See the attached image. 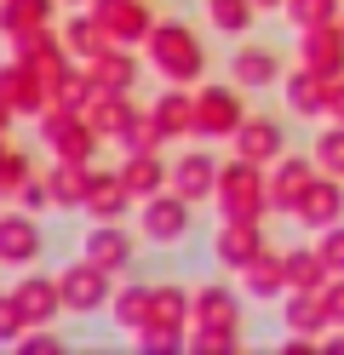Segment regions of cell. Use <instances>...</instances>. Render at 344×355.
I'll return each instance as SVG.
<instances>
[{
    "mask_svg": "<svg viewBox=\"0 0 344 355\" xmlns=\"http://www.w3.org/2000/svg\"><path fill=\"white\" fill-rule=\"evenodd\" d=\"M144 58L167 86H190L206 75V46L183 17H155V29L144 35Z\"/></svg>",
    "mask_w": 344,
    "mask_h": 355,
    "instance_id": "6da1fadb",
    "label": "cell"
},
{
    "mask_svg": "<svg viewBox=\"0 0 344 355\" xmlns=\"http://www.w3.org/2000/svg\"><path fill=\"white\" fill-rule=\"evenodd\" d=\"M218 212L224 218H264L270 212V178H264V166H252V161H229L224 172H218Z\"/></svg>",
    "mask_w": 344,
    "mask_h": 355,
    "instance_id": "7a4b0ae2",
    "label": "cell"
},
{
    "mask_svg": "<svg viewBox=\"0 0 344 355\" xmlns=\"http://www.w3.org/2000/svg\"><path fill=\"white\" fill-rule=\"evenodd\" d=\"M138 230H144L149 247H178L183 235H195V201H183L178 189H155V195H144Z\"/></svg>",
    "mask_w": 344,
    "mask_h": 355,
    "instance_id": "3957f363",
    "label": "cell"
},
{
    "mask_svg": "<svg viewBox=\"0 0 344 355\" xmlns=\"http://www.w3.org/2000/svg\"><path fill=\"white\" fill-rule=\"evenodd\" d=\"M40 144L58 155V161H92V149H98V132L86 126L81 109H40Z\"/></svg>",
    "mask_w": 344,
    "mask_h": 355,
    "instance_id": "277c9868",
    "label": "cell"
},
{
    "mask_svg": "<svg viewBox=\"0 0 344 355\" xmlns=\"http://www.w3.org/2000/svg\"><path fill=\"white\" fill-rule=\"evenodd\" d=\"M58 286H63V309H75V315H98V309H109V298H115V275L98 270L92 258H75L58 275Z\"/></svg>",
    "mask_w": 344,
    "mask_h": 355,
    "instance_id": "5b68a950",
    "label": "cell"
},
{
    "mask_svg": "<svg viewBox=\"0 0 344 355\" xmlns=\"http://www.w3.org/2000/svg\"><path fill=\"white\" fill-rule=\"evenodd\" d=\"M46 258V230H40V218L29 207H17V212H0V263H17V270H35V263Z\"/></svg>",
    "mask_w": 344,
    "mask_h": 355,
    "instance_id": "8992f818",
    "label": "cell"
},
{
    "mask_svg": "<svg viewBox=\"0 0 344 355\" xmlns=\"http://www.w3.org/2000/svg\"><path fill=\"white\" fill-rule=\"evenodd\" d=\"M247 121L236 80L229 86H201L195 92V138H236V126Z\"/></svg>",
    "mask_w": 344,
    "mask_h": 355,
    "instance_id": "52a82bcc",
    "label": "cell"
},
{
    "mask_svg": "<svg viewBox=\"0 0 344 355\" xmlns=\"http://www.w3.org/2000/svg\"><path fill=\"white\" fill-rule=\"evenodd\" d=\"M264 252V230H259V218H224V230L213 235V258H218V270H247L252 258Z\"/></svg>",
    "mask_w": 344,
    "mask_h": 355,
    "instance_id": "ba28073f",
    "label": "cell"
},
{
    "mask_svg": "<svg viewBox=\"0 0 344 355\" xmlns=\"http://www.w3.org/2000/svg\"><path fill=\"white\" fill-rule=\"evenodd\" d=\"M81 258H92L98 270H109L115 281H121L132 270V258H138V241L121 230V224H92L86 241H81Z\"/></svg>",
    "mask_w": 344,
    "mask_h": 355,
    "instance_id": "9c48e42d",
    "label": "cell"
},
{
    "mask_svg": "<svg viewBox=\"0 0 344 355\" xmlns=\"http://www.w3.org/2000/svg\"><path fill=\"white\" fill-rule=\"evenodd\" d=\"M190 327H229V332H241V286L206 281L201 293H190Z\"/></svg>",
    "mask_w": 344,
    "mask_h": 355,
    "instance_id": "30bf717a",
    "label": "cell"
},
{
    "mask_svg": "<svg viewBox=\"0 0 344 355\" xmlns=\"http://www.w3.org/2000/svg\"><path fill=\"white\" fill-rule=\"evenodd\" d=\"M236 155L252 166H275V155H287V126L275 115H247L236 126Z\"/></svg>",
    "mask_w": 344,
    "mask_h": 355,
    "instance_id": "8fae6325",
    "label": "cell"
},
{
    "mask_svg": "<svg viewBox=\"0 0 344 355\" xmlns=\"http://www.w3.org/2000/svg\"><path fill=\"white\" fill-rule=\"evenodd\" d=\"M218 161H213V155H206V149H183L178 155V161H172V178H167V189H178L183 195V201H213V195H218Z\"/></svg>",
    "mask_w": 344,
    "mask_h": 355,
    "instance_id": "7c38bea8",
    "label": "cell"
},
{
    "mask_svg": "<svg viewBox=\"0 0 344 355\" xmlns=\"http://www.w3.org/2000/svg\"><path fill=\"white\" fill-rule=\"evenodd\" d=\"M321 178V161L316 155H275V172H270V207L275 212H293V201L304 195Z\"/></svg>",
    "mask_w": 344,
    "mask_h": 355,
    "instance_id": "4fadbf2b",
    "label": "cell"
},
{
    "mask_svg": "<svg viewBox=\"0 0 344 355\" xmlns=\"http://www.w3.org/2000/svg\"><path fill=\"white\" fill-rule=\"evenodd\" d=\"M12 298H17V309H23V321L29 327H52L58 315H63V286H58V275H23L17 286H12Z\"/></svg>",
    "mask_w": 344,
    "mask_h": 355,
    "instance_id": "5bb4252c",
    "label": "cell"
},
{
    "mask_svg": "<svg viewBox=\"0 0 344 355\" xmlns=\"http://www.w3.org/2000/svg\"><path fill=\"white\" fill-rule=\"evenodd\" d=\"M92 17L109 40H144L155 29V12L144 0H92Z\"/></svg>",
    "mask_w": 344,
    "mask_h": 355,
    "instance_id": "9a60e30c",
    "label": "cell"
},
{
    "mask_svg": "<svg viewBox=\"0 0 344 355\" xmlns=\"http://www.w3.org/2000/svg\"><path fill=\"white\" fill-rule=\"evenodd\" d=\"M46 98H52V92H46V80L29 69V63H17V58L0 63V103H6L12 115H40Z\"/></svg>",
    "mask_w": 344,
    "mask_h": 355,
    "instance_id": "2e32d148",
    "label": "cell"
},
{
    "mask_svg": "<svg viewBox=\"0 0 344 355\" xmlns=\"http://www.w3.org/2000/svg\"><path fill=\"white\" fill-rule=\"evenodd\" d=\"M338 212H344V189H338L333 172H321L316 184L293 201V218H298L304 230H327V224H338Z\"/></svg>",
    "mask_w": 344,
    "mask_h": 355,
    "instance_id": "e0dca14e",
    "label": "cell"
},
{
    "mask_svg": "<svg viewBox=\"0 0 344 355\" xmlns=\"http://www.w3.org/2000/svg\"><path fill=\"white\" fill-rule=\"evenodd\" d=\"M304 69H316L321 80H344V29L338 24L304 29Z\"/></svg>",
    "mask_w": 344,
    "mask_h": 355,
    "instance_id": "ac0fdd59",
    "label": "cell"
},
{
    "mask_svg": "<svg viewBox=\"0 0 344 355\" xmlns=\"http://www.w3.org/2000/svg\"><path fill=\"white\" fill-rule=\"evenodd\" d=\"M241 293L259 298V304L281 298V293H287V252H270V247H264V252L241 270Z\"/></svg>",
    "mask_w": 344,
    "mask_h": 355,
    "instance_id": "d6986e66",
    "label": "cell"
},
{
    "mask_svg": "<svg viewBox=\"0 0 344 355\" xmlns=\"http://www.w3.org/2000/svg\"><path fill=\"white\" fill-rule=\"evenodd\" d=\"M281 52L275 46H241L236 58H229V80L236 86H247V92H259V86H270V80H281Z\"/></svg>",
    "mask_w": 344,
    "mask_h": 355,
    "instance_id": "ffe728a7",
    "label": "cell"
},
{
    "mask_svg": "<svg viewBox=\"0 0 344 355\" xmlns=\"http://www.w3.org/2000/svg\"><path fill=\"white\" fill-rule=\"evenodd\" d=\"M92 178H98V172H86V161H58L52 172H46L52 207H63V212H81V207H86V195H92Z\"/></svg>",
    "mask_w": 344,
    "mask_h": 355,
    "instance_id": "44dd1931",
    "label": "cell"
},
{
    "mask_svg": "<svg viewBox=\"0 0 344 355\" xmlns=\"http://www.w3.org/2000/svg\"><path fill=\"white\" fill-rule=\"evenodd\" d=\"M327 92H333V80H321L316 69L287 75V115H293V121H316V115H327Z\"/></svg>",
    "mask_w": 344,
    "mask_h": 355,
    "instance_id": "7402d4cb",
    "label": "cell"
},
{
    "mask_svg": "<svg viewBox=\"0 0 344 355\" xmlns=\"http://www.w3.org/2000/svg\"><path fill=\"white\" fill-rule=\"evenodd\" d=\"M126 207H132V189L121 184V172H109V178L98 172V178H92V195H86V207H81V212H92L98 224H121Z\"/></svg>",
    "mask_w": 344,
    "mask_h": 355,
    "instance_id": "603a6c76",
    "label": "cell"
},
{
    "mask_svg": "<svg viewBox=\"0 0 344 355\" xmlns=\"http://www.w3.org/2000/svg\"><path fill=\"white\" fill-rule=\"evenodd\" d=\"M172 178V166L161 161V149H132V161L121 166V184L132 189V201H144V195H155L161 184Z\"/></svg>",
    "mask_w": 344,
    "mask_h": 355,
    "instance_id": "cb8c5ba5",
    "label": "cell"
},
{
    "mask_svg": "<svg viewBox=\"0 0 344 355\" xmlns=\"http://www.w3.org/2000/svg\"><path fill=\"white\" fill-rule=\"evenodd\" d=\"M86 75H92V92H132V80H138V63L126 52H98V58H86Z\"/></svg>",
    "mask_w": 344,
    "mask_h": 355,
    "instance_id": "d4e9b609",
    "label": "cell"
},
{
    "mask_svg": "<svg viewBox=\"0 0 344 355\" xmlns=\"http://www.w3.org/2000/svg\"><path fill=\"white\" fill-rule=\"evenodd\" d=\"M149 298H155V281H132V286H121V293L109 298V309H115V327L138 338V332L149 327Z\"/></svg>",
    "mask_w": 344,
    "mask_h": 355,
    "instance_id": "484cf974",
    "label": "cell"
},
{
    "mask_svg": "<svg viewBox=\"0 0 344 355\" xmlns=\"http://www.w3.org/2000/svg\"><path fill=\"white\" fill-rule=\"evenodd\" d=\"M52 6L58 0H0V35L17 40V35H35L52 24Z\"/></svg>",
    "mask_w": 344,
    "mask_h": 355,
    "instance_id": "4316f807",
    "label": "cell"
},
{
    "mask_svg": "<svg viewBox=\"0 0 344 355\" xmlns=\"http://www.w3.org/2000/svg\"><path fill=\"white\" fill-rule=\"evenodd\" d=\"M149 327H172V332H183V327H190V293H183V286H172V281H155Z\"/></svg>",
    "mask_w": 344,
    "mask_h": 355,
    "instance_id": "83f0119b",
    "label": "cell"
},
{
    "mask_svg": "<svg viewBox=\"0 0 344 355\" xmlns=\"http://www.w3.org/2000/svg\"><path fill=\"white\" fill-rule=\"evenodd\" d=\"M259 17V0H206V24L224 35H247Z\"/></svg>",
    "mask_w": 344,
    "mask_h": 355,
    "instance_id": "f1b7e54d",
    "label": "cell"
},
{
    "mask_svg": "<svg viewBox=\"0 0 344 355\" xmlns=\"http://www.w3.org/2000/svg\"><path fill=\"white\" fill-rule=\"evenodd\" d=\"M333 270L321 263V252L316 247H298V252H287V286H298V293H321V281H327Z\"/></svg>",
    "mask_w": 344,
    "mask_h": 355,
    "instance_id": "f546056e",
    "label": "cell"
},
{
    "mask_svg": "<svg viewBox=\"0 0 344 355\" xmlns=\"http://www.w3.org/2000/svg\"><path fill=\"white\" fill-rule=\"evenodd\" d=\"M316 161H321V172H333V178H344V121L338 126H321L316 132Z\"/></svg>",
    "mask_w": 344,
    "mask_h": 355,
    "instance_id": "4dcf8cb0",
    "label": "cell"
},
{
    "mask_svg": "<svg viewBox=\"0 0 344 355\" xmlns=\"http://www.w3.org/2000/svg\"><path fill=\"white\" fill-rule=\"evenodd\" d=\"M29 178H35L29 155H23V149H0V195H17Z\"/></svg>",
    "mask_w": 344,
    "mask_h": 355,
    "instance_id": "1f68e13d",
    "label": "cell"
},
{
    "mask_svg": "<svg viewBox=\"0 0 344 355\" xmlns=\"http://www.w3.org/2000/svg\"><path fill=\"white\" fill-rule=\"evenodd\" d=\"M23 332H29V321H23V309L12 293H0V349H17Z\"/></svg>",
    "mask_w": 344,
    "mask_h": 355,
    "instance_id": "d6a6232c",
    "label": "cell"
},
{
    "mask_svg": "<svg viewBox=\"0 0 344 355\" xmlns=\"http://www.w3.org/2000/svg\"><path fill=\"white\" fill-rule=\"evenodd\" d=\"M287 24H298V29L333 24V0H287Z\"/></svg>",
    "mask_w": 344,
    "mask_h": 355,
    "instance_id": "836d02e7",
    "label": "cell"
},
{
    "mask_svg": "<svg viewBox=\"0 0 344 355\" xmlns=\"http://www.w3.org/2000/svg\"><path fill=\"white\" fill-rule=\"evenodd\" d=\"M316 252H321V263H327L333 275H344V224H327L316 235Z\"/></svg>",
    "mask_w": 344,
    "mask_h": 355,
    "instance_id": "e575fe53",
    "label": "cell"
},
{
    "mask_svg": "<svg viewBox=\"0 0 344 355\" xmlns=\"http://www.w3.org/2000/svg\"><path fill=\"white\" fill-rule=\"evenodd\" d=\"M321 309H327V327H344V275L321 281Z\"/></svg>",
    "mask_w": 344,
    "mask_h": 355,
    "instance_id": "d590c367",
    "label": "cell"
},
{
    "mask_svg": "<svg viewBox=\"0 0 344 355\" xmlns=\"http://www.w3.org/2000/svg\"><path fill=\"white\" fill-rule=\"evenodd\" d=\"M17 349H23V355H46V349H63V338H58V332H23Z\"/></svg>",
    "mask_w": 344,
    "mask_h": 355,
    "instance_id": "8d00e7d4",
    "label": "cell"
},
{
    "mask_svg": "<svg viewBox=\"0 0 344 355\" xmlns=\"http://www.w3.org/2000/svg\"><path fill=\"white\" fill-rule=\"evenodd\" d=\"M327 349H344V332H333V338H327Z\"/></svg>",
    "mask_w": 344,
    "mask_h": 355,
    "instance_id": "74e56055",
    "label": "cell"
},
{
    "mask_svg": "<svg viewBox=\"0 0 344 355\" xmlns=\"http://www.w3.org/2000/svg\"><path fill=\"white\" fill-rule=\"evenodd\" d=\"M338 29H344V24H338Z\"/></svg>",
    "mask_w": 344,
    "mask_h": 355,
    "instance_id": "f35d334b",
    "label": "cell"
}]
</instances>
